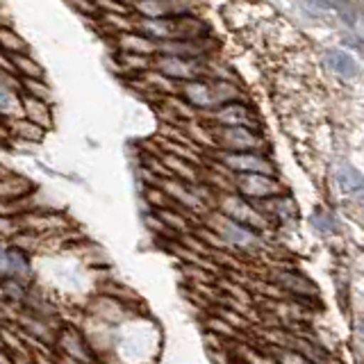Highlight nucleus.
Returning a JSON list of instances; mask_svg holds the SVG:
<instances>
[{
	"label": "nucleus",
	"instance_id": "21",
	"mask_svg": "<svg viewBox=\"0 0 364 364\" xmlns=\"http://www.w3.org/2000/svg\"><path fill=\"white\" fill-rule=\"evenodd\" d=\"M280 282L284 284V287L296 289V291H301V294H314L316 291V287L310 280H305L301 276H294V273H284V276H280Z\"/></svg>",
	"mask_w": 364,
	"mask_h": 364
},
{
	"label": "nucleus",
	"instance_id": "18",
	"mask_svg": "<svg viewBox=\"0 0 364 364\" xmlns=\"http://www.w3.org/2000/svg\"><path fill=\"white\" fill-rule=\"evenodd\" d=\"M335 14L346 23L348 28H353L360 18V9L350 0H335Z\"/></svg>",
	"mask_w": 364,
	"mask_h": 364
},
{
	"label": "nucleus",
	"instance_id": "23",
	"mask_svg": "<svg viewBox=\"0 0 364 364\" xmlns=\"http://www.w3.org/2000/svg\"><path fill=\"white\" fill-rule=\"evenodd\" d=\"M21 185H28V182L14 173H11L7 180L0 178V196H16V193L21 196Z\"/></svg>",
	"mask_w": 364,
	"mask_h": 364
},
{
	"label": "nucleus",
	"instance_id": "4",
	"mask_svg": "<svg viewBox=\"0 0 364 364\" xmlns=\"http://www.w3.org/2000/svg\"><path fill=\"white\" fill-rule=\"evenodd\" d=\"M214 136L223 151H259L264 144L259 132L248 125H219Z\"/></svg>",
	"mask_w": 364,
	"mask_h": 364
},
{
	"label": "nucleus",
	"instance_id": "14",
	"mask_svg": "<svg viewBox=\"0 0 364 364\" xmlns=\"http://www.w3.org/2000/svg\"><path fill=\"white\" fill-rule=\"evenodd\" d=\"M7 128H9V134H16L18 139H26V141H41V136L46 132L41 125H37L30 119H11Z\"/></svg>",
	"mask_w": 364,
	"mask_h": 364
},
{
	"label": "nucleus",
	"instance_id": "30",
	"mask_svg": "<svg viewBox=\"0 0 364 364\" xmlns=\"http://www.w3.org/2000/svg\"><path fill=\"white\" fill-rule=\"evenodd\" d=\"M362 196H364V189H362Z\"/></svg>",
	"mask_w": 364,
	"mask_h": 364
},
{
	"label": "nucleus",
	"instance_id": "6",
	"mask_svg": "<svg viewBox=\"0 0 364 364\" xmlns=\"http://www.w3.org/2000/svg\"><path fill=\"white\" fill-rule=\"evenodd\" d=\"M212 121L216 125H248V128H253L257 117H255L253 107H248L246 102L232 100V102H225V105L212 109Z\"/></svg>",
	"mask_w": 364,
	"mask_h": 364
},
{
	"label": "nucleus",
	"instance_id": "5",
	"mask_svg": "<svg viewBox=\"0 0 364 364\" xmlns=\"http://www.w3.org/2000/svg\"><path fill=\"white\" fill-rule=\"evenodd\" d=\"M159 75H164L168 80H180V82H187V80H196L203 75V66L198 57H176V55H162L155 62Z\"/></svg>",
	"mask_w": 364,
	"mask_h": 364
},
{
	"label": "nucleus",
	"instance_id": "19",
	"mask_svg": "<svg viewBox=\"0 0 364 364\" xmlns=\"http://www.w3.org/2000/svg\"><path fill=\"white\" fill-rule=\"evenodd\" d=\"M23 91H26L28 96H34V98H41V100L50 102V89L41 77H23Z\"/></svg>",
	"mask_w": 364,
	"mask_h": 364
},
{
	"label": "nucleus",
	"instance_id": "11",
	"mask_svg": "<svg viewBox=\"0 0 364 364\" xmlns=\"http://www.w3.org/2000/svg\"><path fill=\"white\" fill-rule=\"evenodd\" d=\"M134 9L146 18H166L182 14L176 0H136Z\"/></svg>",
	"mask_w": 364,
	"mask_h": 364
},
{
	"label": "nucleus",
	"instance_id": "20",
	"mask_svg": "<svg viewBox=\"0 0 364 364\" xmlns=\"http://www.w3.org/2000/svg\"><path fill=\"white\" fill-rule=\"evenodd\" d=\"M18 107H23V102L18 100L16 91L0 85V114H16Z\"/></svg>",
	"mask_w": 364,
	"mask_h": 364
},
{
	"label": "nucleus",
	"instance_id": "12",
	"mask_svg": "<svg viewBox=\"0 0 364 364\" xmlns=\"http://www.w3.org/2000/svg\"><path fill=\"white\" fill-rule=\"evenodd\" d=\"M119 46L125 53H136V55H148L157 53V46L151 37H146L144 32H123L119 37Z\"/></svg>",
	"mask_w": 364,
	"mask_h": 364
},
{
	"label": "nucleus",
	"instance_id": "17",
	"mask_svg": "<svg viewBox=\"0 0 364 364\" xmlns=\"http://www.w3.org/2000/svg\"><path fill=\"white\" fill-rule=\"evenodd\" d=\"M296 3L307 16L321 18L326 14H335V0H296Z\"/></svg>",
	"mask_w": 364,
	"mask_h": 364
},
{
	"label": "nucleus",
	"instance_id": "27",
	"mask_svg": "<svg viewBox=\"0 0 364 364\" xmlns=\"http://www.w3.org/2000/svg\"><path fill=\"white\" fill-rule=\"evenodd\" d=\"M0 273H9V250L0 246Z\"/></svg>",
	"mask_w": 364,
	"mask_h": 364
},
{
	"label": "nucleus",
	"instance_id": "22",
	"mask_svg": "<svg viewBox=\"0 0 364 364\" xmlns=\"http://www.w3.org/2000/svg\"><path fill=\"white\" fill-rule=\"evenodd\" d=\"M312 223L318 228V230H323V232H333V230H337V219L330 212H326V210H316L314 214H312Z\"/></svg>",
	"mask_w": 364,
	"mask_h": 364
},
{
	"label": "nucleus",
	"instance_id": "13",
	"mask_svg": "<svg viewBox=\"0 0 364 364\" xmlns=\"http://www.w3.org/2000/svg\"><path fill=\"white\" fill-rule=\"evenodd\" d=\"M337 182H339V189L353 196V193H362L364 189V176L362 171L355 168L353 164H341L337 171Z\"/></svg>",
	"mask_w": 364,
	"mask_h": 364
},
{
	"label": "nucleus",
	"instance_id": "10",
	"mask_svg": "<svg viewBox=\"0 0 364 364\" xmlns=\"http://www.w3.org/2000/svg\"><path fill=\"white\" fill-rule=\"evenodd\" d=\"M23 112L30 121H34L37 125H41L43 130H50L53 125V114H50V102L34 98V96H23Z\"/></svg>",
	"mask_w": 364,
	"mask_h": 364
},
{
	"label": "nucleus",
	"instance_id": "3",
	"mask_svg": "<svg viewBox=\"0 0 364 364\" xmlns=\"http://www.w3.org/2000/svg\"><path fill=\"white\" fill-rule=\"evenodd\" d=\"M237 191L242 193V198L271 200L276 196H282V185L276 176L269 173H239Z\"/></svg>",
	"mask_w": 364,
	"mask_h": 364
},
{
	"label": "nucleus",
	"instance_id": "1",
	"mask_svg": "<svg viewBox=\"0 0 364 364\" xmlns=\"http://www.w3.org/2000/svg\"><path fill=\"white\" fill-rule=\"evenodd\" d=\"M180 94L185 96V100L193 107L200 109H216L225 105V102L239 100V89H235L230 82H208V80H187L180 87Z\"/></svg>",
	"mask_w": 364,
	"mask_h": 364
},
{
	"label": "nucleus",
	"instance_id": "9",
	"mask_svg": "<svg viewBox=\"0 0 364 364\" xmlns=\"http://www.w3.org/2000/svg\"><path fill=\"white\" fill-rule=\"evenodd\" d=\"M326 66L341 77H355L360 73V64L355 57L346 50H337V48L326 53Z\"/></svg>",
	"mask_w": 364,
	"mask_h": 364
},
{
	"label": "nucleus",
	"instance_id": "16",
	"mask_svg": "<svg viewBox=\"0 0 364 364\" xmlns=\"http://www.w3.org/2000/svg\"><path fill=\"white\" fill-rule=\"evenodd\" d=\"M11 62H14L16 73L23 77H43V68L39 66V62H34L28 53L11 55Z\"/></svg>",
	"mask_w": 364,
	"mask_h": 364
},
{
	"label": "nucleus",
	"instance_id": "15",
	"mask_svg": "<svg viewBox=\"0 0 364 364\" xmlns=\"http://www.w3.org/2000/svg\"><path fill=\"white\" fill-rule=\"evenodd\" d=\"M0 50L7 55H21V53H28V43L11 28L0 26Z\"/></svg>",
	"mask_w": 364,
	"mask_h": 364
},
{
	"label": "nucleus",
	"instance_id": "8",
	"mask_svg": "<svg viewBox=\"0 0 364 364\" xmlns=\"http://www.w3.org/2000/svg\"><path fill=\"white\" fill-rule=\"evenodd\" d=\"M221 210L225 216H230V219L239 221V223H244L248 228H255L262 225V216L250 208V205L246 200H242V193L239 196H225L223 203H221Z\"/></svg>",
	"mask_w": 364,
	"mask_h": 364
},
{
	"label": "nucleus",
	"instance_id": "26",
	"mask_svg": "<svg viewBox=\"0 0 364 364\" xmlns=\"http://www.w3.org/2000/svg\"><path fill=\"white\" fill-rule=\"evenodd\" d=\"M280 362L282 364H312L310 360L299 355V353H280Z\"/></svg>",
	"mask_w": 364,
	"mask_h": 364
},
{
	"label": "nucleus",
	"instance_id": "2",
	"mask_svg": "<svg viewBox=\"0 0 364 364\" xmlns=\"http://www.w3.org/2000/svg\"><path fill=\"white\" fill-rule=\"evenodd\" d=\"M219 162L237 173H276L273 162L259 151H221Z\"/></svg>",
	"mask_w": 364,
	"mask_h": 364
},
{
	"label": "nucleus",
	"instance_id": "24",
	"mask_svg": "<svg viewBox=\"0 0 364 364\" xmlns=\"http://www.w3.org/2000/svg\"><path fill=\"white\" fill-rule=\"evenodd\" d=\"M9 273H28V259L18 250H9Z\"/></svg>",
	"mask_w": 364,
	"mask_h": 364
},
{
	"label": "nucleus",
	"instance_id": "28",
	"mask_svg": "<svg viewBox=\"0 0 364 364\" xmlns=\"http://www.w3.org/2000/svg\"><path fill=\"white\" fill-rule=\"evenodd\" d=\"M360 18H362V23H364V5L360 7Z\"/></svg>",
	"mask_w": 364,
	"mask_h": 364
},
{
	"label": "nucleus",
	"instance_id": "29",
	"mask_svg": "<svg viewBox=\"0 0 364 364\" xmlns=\"http://www.w3.org/2000/svg\"><path fill=\"white\" fill-rule=\"evenodd\" d=\"M362 335H364V328H362Z\"/></svg>",
	"mask_w": 364,
	"mask_h": 364
},
{
	"label": "nucleus",
	"instance_id": "25",
	"mask_svg": "<svg viewBox=\"0 0 364 364\" xmlns=\"http://www.w3.org/2000/svg\"><path fill=\"white\" fill-rule=\"evenodd\" d=\"M341 41H344V46H348V48H355V50H364V39L358 37L355 32H348L341 37Z\"/></svg>",
	"mask_w": 364,
	"mask_h": 364
},
{
	"label": "nucleus",
	"instance_id": "7",
	"mask_svg": "<svg viewBox=\"0 0 364 364\" xmlns=\"http://www.w3.org/2000/svg\"><path fill=\"white\" fill-rule=\"evenodd\" d=\"M214 230L219 232L223 239H228L230 244H237V246L248 248V246L257 244V237L253 232V228L239 223V221L230 219V216H225V214L216 216V219H214Z\"/></svg>",
	"mask_w": 364,
	"mask_h": 364
}]
</instances>
